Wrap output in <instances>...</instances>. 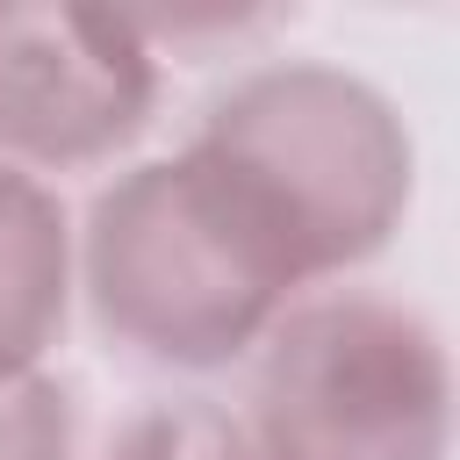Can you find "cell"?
<instances>
[{"label": "cell", "instance_id": "cell-3", "mask_svg": "<svg viewBox=\"0 0 460 460\" xmlns=\"http://www.w3.org/2000/svg\"><path fill=\"white\" fill-rule=\"evenodd\" d=\"M237 424L259 460H446V338L395 295H302L252 345Z\"/></svg>", "mask_w": 460, "mask_h": 460}, {"label": "cell", "instance_id": "cell-5", "mask_svg": "<svg viewBox=\"0 0 460 460\" xmlns=\"http://www.w3.org/2000/svg\"><path fill=\"white\" fill-rule=\"evenodd\" d=\"M72 309V223L58 194L0 165V388L43 374Z\"/></svg>", "mask_w": 460, "mask_h": 460}, {"label": "cell", "instance_id": "cell-4", "mask_svg": "<svg viewBox=\"0 0 460 460\" xmlns=\"http://www.w3.org/2000/svg\"><path fill=\"white\" fill-rule=\"evenodd\" d=\"M158 108V43L137 14L0 0V165L86 172L144 137Z\"/></svg>", "mask_w": 460, "mask_h": 460}, {"label": "cell", "instance_id": "cell-1", "mask_svg": "<svg viewBox=\"0 0 460 460\" xmlns=\"http://www.w3.org/2000/svg\"><path fill=\"white\" fill-rule=\"evenodd\" d=\"M72 280L129 359L216 374L252 359L302 280L252 201L194 151L115 172L72 237Z\"/></svg>", "mask_w": 460, "mask_h": 460}, {"label": "cell", "instance_id": "cell-6", "mask_svg": "<svg viewBox=\"0 0 460 460\" xmlns=\"http://www.w3.org/2000/svg\"><path fill=\"white\" fill-rule=\"evenodd\" d=\"M101 460H259V446L244 438L237 410L208 395H165V402L129 410L108 431Z\"/></svg>", "mask_w": 460, "mask_h": 460}, {"label": "cell", "instance_id": "cell-2", "mask_svg": "<svg viewBox=\"0 0 460 460\" xmlns=\"http://www.w3.org/2000/svg\"><path fill=\"white\" fill-rule=\"evenodd\" d=\"M273 230L295 280L316 288L374 259L410 208V129L381 86L338 65H259L208 101L187 137Z\"/></svg>", "mask_w": 460, "mask_h": 460}, {"label": "cell", "instance_id": "cell-7", "mask_svg": "<svg viewBox=\"0 0 460 460\" xmlns=\"http://www.w3.org/2000/svg\"><path fill=\"white\" fill-rule=\"evenodd\" d=\"M72 395L50 374H22L0 388V460H72Z\"/></svg>", "mask_w": 460, "mask_h": 460}]
</instances>
